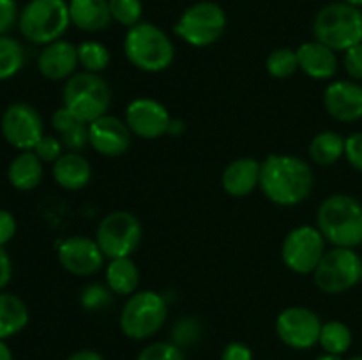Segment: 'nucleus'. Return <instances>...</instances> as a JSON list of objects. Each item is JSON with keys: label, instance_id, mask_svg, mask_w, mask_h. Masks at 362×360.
Masks as SVG:
<instances>
[{"label": "nucleus", "instance_id": "obj_1", "mask_svg": "<svg viewBox=\"0 0 362 360\" xmlns=\"http://www.w3.org/2000/svg\"><path fill=\"white\" fill-rule=\"evenodd\" d=\"M260 189L272 203L293 207L310 196L313 169L297 155L271 154L262 162Z\"/></svg>", "mask_w": 362, "mask_h": 360}, {"label": "nucleus", "instance_id": "obj_2", "mask_svg": "<svg viewBox=\"0 0 362 360\" xmlns=\"http://www.w3.org/2000/svg\"><path fill=\"white\" fill-rule=\"evenodd\" d=\"M317 228L334 247H354L362 244V203L350 194L325 198L317 212Z\"/></svg>", "mask_w": 362, "mask_h": 360}, {"label": "nucleus", "instance_id": "obj_3", "mask_svg": "<svg viewBox=\"0 0 362 360\" xmlns=\"http://www.w3.org/2000/svg\"><path fill=\"white\" fill-rule=\"evenodd\" d=\"M127 60L145 73H161L168 69L175 56V48L165 30L148 21L131 27L124 37Z\"/></svg>", "mask_w": 362, "mask_h": 360}, {"label": "nucleus", "instance_id": "obj_4", "mask_svg": "<svg viewBox=\"0 0 362 360\" xmlns=\"http://www.w3.org/2000/svg\"><path fill=\"white\" fill-rule=\"evenodd\" d=\"M313 34L334 52H346L362 42V11L346 2L329 4L315 18Z\"/></svg>", "mask_w": 362, "mask_h": 360}, {"label": "nucleus", "instance_id": "obj_5", "mask_svg": "<svg viewBox=\"0 0 362 360\" xmlns=\"http://www.w3.org/2000/svg\"><path fill=\"white\" fill-rule=\"evenodd\" d=\"M64 106L81 122L90 124L106 115L112 102V88L98 73L73 74L62 90Z\"/></svg>", "mask_w": 362, "mask_h": 360}, {"label": "nucleus", "instance_id": "obj_6", "mask_svg": "<svg viewBox=\"0 0 362 360\" xmlns=\"http://www.w3.org/2000/svg\"><path fill=\"white\" fill-rule=\"evenodd\" d=\"M71 23L66 0H30L20 13V32L34 44H49L66 34Z\"/></svg>", "mask_w": 362, "mask_h": 360}, {"label": "nucleus", "instance_id": "obj_7", "mask_svg": "<svg viewBox=\"0 0 362 360\" xmlns=\"http://www.w3.org/2000/svg\"><path fill=\"white\" fill-rule=\"evenodd\" d=\"M168 318V304L159 293L144 289L126 300L120 311L119 325L126 337L144 341L161 330Z\"/></svg>", "mask_w": 362, "mask_h": 360}, {"label": "nucleus", "instance_id": "obj_8", "mask_svg": "<svg viewBox=\"0 0 362 360\" xmlns=\"http://www.w3.org/2000/svg\"><path fill=\"white\" fill-rule=\"evenodd\" d=\"M226 28V14L216 2H197L180 14L173 32L187 44L205 48L218 41Z\"/></svg>", "mask_w": 362, "mask_h": 360}, {"label": "nucleus", "instance_id": "obj_9", "mask_svg": "<svg viewBox=\"0 0 362 360\" xmlns=\"http://www.w3.org/2000/svg\"><path fill=\"white\" fill-rule=\"evenodd\" d=\"M362 260L359 254L349 247H332L325 251L324 258L313 272L315 284L327 295L349 292L361 282Z\"/></svg>", "mask_w": 362, "mask_h": 360}, {"label": "nucleus", "instance_id": "obj_10", "mask_svg": "<svg viewBox=\"0 0 362 360\" xmlns=\"http://www.w3.org/2000/svg\"><path fill=\"white\" fill-rule=\"evenodd\" d=\"M95 242L110 260L129 258L141 242L140 221L131 212H112L99 222L95 229Z\"/></svg>", "mask_w": 362, "mask_h": 360}, {"label": "nucleus", "instance_id": "obj_11", "mask_svg": "<svg viewBox=\"0 0 362 360\" xmlns=\"http://www.w3.org/2000/svg\"><path fill=\"white\" fill-rule=\"evenodd\" d=\"M325 242L327 240L315 226H297L283 240V263L296 274H311L324 258Z\"/></svg>", "mask_w": 362, "mask_h": 360}, {"label": "nucleus", "instance_id": "obj_12", "mask_svg": "<svg viewBox=\"0 0 362 360\" xmlns=\"http://www.w3.org/2000/svg\"><path fill=\"white\" fill-rule=\"evenodd\" d=\"M2 136L11 147L18 150H34L45 134H42V119L34 106L27 102H14L7 106L0 120Z\"/></svg>", "mask_w": 362, "mask_h": 360}, {"label": "nucleus", "instance_id": "obj_13", "mask_svg": "<svg viewBox=\"0 0 362 360\" xmlns=\"http://www.w3.org/2000/svg\"><path fill=\"white\" fill-rule=\"evenodd\" d=\"M322 320L308 307H286L276 320V334L288 348L310 349L320 341Z\"/></svg>", "mask_w": 362, "mask_h": 360}, {"label": "nucleus", "instance_id": "obj_14", "mask_svg": "<svg viewBox=\"0 0 362 360\" xmlns=\"http://www.w3.org/2000/svg\"><path fill=\"white\" fill-rule=\"evenodd\" d=\"M126 124L136 136L144 140H156L168 133L172 116L159 101L140 97L131 101L126 108Z\"/></svg>", "mask_w": 362, "mask_h": 360}, {"label": "nucleus", "instance_id": "obj_15", "mask_svg": "<svg viewBox=\"0 0 362 360\" xmlns=\"http://www.w3.org/2000/svg\"><path fill=\"white\" fill-rule=\"evenodd\" d=\"M59 261L69 274L92 275L99 272L105 265V254L98 246L95 239L74 235L64 240L59 246Z\"/></svg>", "mask_w": 362, "mask_h": 360}, {"label": "nucleus", "instance_id": "obj_16", "mask_svg": "<svg viewBox=\"0 0 362 360\" xmlns=\"http://www.w3.org/2000/svg\"><path fill=\"white\" fill-rule=\"evenodd\" d=\"M131 140L133 133L127 127L126 120H120L119 116L106 113L88 124V143L105 157H119L126 154L131 147Z\"/></svg>", "mask_w": 362, "mask_h": 360}, {"label": "nucleus", "instance_id": "obj_17", "mask_svg": "<svg viewBox=\"0 0 362 360\" xmlns=\"http://www.w3.org/2000/svg\"><path fill=\"white\" fill-rule=\"evenodd\" d=\"M324 106L334 120L357 122L362 119V87L356 81H332L324 92Z\"/></svg>", "mask_w": 362, "mask_h": 360}, {"label": "nucleus", "instance_id": "obj_18", "mask_svg": "<svg viewBox=\"0 0 362 360\" xmlns=\"http://www.w3.org/2000/svg\"><path fill=\"white\" fill-rule=\"evenodd\" d=\"M78 64H80L78 46L64 39L46 44L37 59L39 73L49 81L69 80L76 71Z\"/></svg>", "mask_w": 362, "mask_h": 360}, {"label": "nucleus", "instance_id": "obj_19", "mask_svg": "<svg viewBox=\"0 0 362 360\" xmlns=\"http://www.w3.org/2000/svg\"><path fill=\"white\" fill-rule=\"evenodd\" d=\"M262 162L253 157H240L230 162L221 176L223 189L233 198H244L260 187Z\"/></svg>", "mask_w": 362, "mask_h": 360}, {"label": "nucleus", "instance_id": "obj_20", "mask_svg": "<svg viewBox=\"0 0 362 360\" xmlns=\"http://www.w3.org/2000/svg\"><path fill=\"white\" fill-rule=\"evenodd\" d=\"M299 69L315 80H329L338 71V56L334 49L318 41L304 42L297 49Z\"/></svg>", "mask_w": 362, "mask_h": 360}, {"label": "nucleus", "instance_id": "obj_21", "mask_svg": "<svg viewBox=\"0 0 362 360\" xmlns=\"http://www.w3.org/2000/svg\"><path fill=\"white\" fill-rule=\"evenodd\" d=\"M53 179L62 189L80 191L90 182L92 169L87 159L78 152L62 154L53 162Z\"/></svg>", "mask_w": 362, "mask_h": 360}, {"label": "nucleus", "instance_id": "obj_22", "mask_svg": "<svg viewBox=\"0 0 362 360\" xmlns=\"http://www.w3.org/2000/svg\"><path fill=\"white\" fill-rule=\"evenodd\" d=\"M71 23L83 32H101L108 28L112 18L108 0H71Z\"/></svg>", "mask_w": 362, "mask_h": 360}, {"label": "nucleus", "instance_id": "obj_23", "mask_svg": "<svg viewBox=\"0 0 362 360\" xmlns=\"http://www.w3.org/2000/svg\"><path fill=\"white\" fill-rule=\"evenodd\" d=\"M7 179H9L11 186L18 191L35 189L42 180V161L34 150L20 152L11 161Z\"/></svg>", "mask_w": 362, "mask_h": 360}, {"label": "nucleus", "instance_id": "obj_24", "mask_svg": "<svg viewBox=\"0 0 362 360\" xmlns=\"http://www.w3.org/2000/svg\"><path fill=\"white\" fill-rule=\"evenodd\" d=\"M52 126L59 133L64 147L71 152H80L88 143V124L76 119L66 106L53 113Z\"/></svg>", "mask_w": 362, "mask_h": 360}, {"label": "nucleus", "instance_id": "obj_25", "mask_svg": "<svg viewBox=\"0 0 362 360\" xmlns=\"http://www.w3.org/2000/svg\"><path fill=\"white\" fill-rule=\"evenodd\" d=\"M106 282H108V288L117 295L131 296L136 293L138 284H140V270L131 256L110 260L106 267Z\"/></svg>", "mask_w": 362, "mask_h": 360}, {"label": "nucleus", "instance_id": "obj_26", "mask_svg": "<svg viewBox=\"0 0 362 360\" xmlns=\"http://www.w3.org/2000/svg\"><path fill=\"white\" fill-rule=\"evenodd\" d=\"M28 323V309L20 296L0 292V339L23 330Z\"/></svg>", "mask_w": 362, "mask_h": 360}, {"label": "nucleus", "instance_id": "obj_27", "mask_svg": "<svg viewBox=\"0 0 362 360\" xmlns=\"http://www.w3.org/2000/svg\"><path fill=\"white\" fill-rule=\"evenodd\" d=\"M345 155V138L334 131L318 133L310 143V157L318 166H332Z\"/></svg>", "mask_w": 362, "mask_h": 360}, {"label": "nucleus", "instance_id": "obj_28", "mask_svg": "<svg viewBox=\"0 0 362 360\" xmlns=\"http://www.w3.org/2000/svg\"><path fill=\"white\" fill-rule=\"evenodd\" d=\"M318 344L324 348L325 353L331 355H339L346 353L352 346V330L346 327L343 321L332 320L322 325L320 341Z\"/></svg>", "mask_w": 362, "mask_h": 360}, {"label": "nucleus", "instance_id": "obj_29", "mask_svg": "<svg viewBox=\"0 0 362 360\" xmlns=\"http://www.w3.org/2000/svg\"><path fill=\"white\" fill-rule=\"evenodd\" d=\"M25 64L23 46L9 35H0V81L9 80Z\"/></svg>", "mask_w": 362, "mask_h": 360}, {"label": "nucleus", "instance_id": "obj_30", "mask_svg": "<svg viewBox=\"0 0 362 360\" xmlns=\"http://www.w3.org/2000/svg\"><path fill=\"white\" fill-rule=\"evenodd\" d=\"M110 52L103 42L85 41L78 46V60L88 73H101L110 64Z\"/></svg>", "mask_w": 362, "mask_h": 360}, {"label": "nucleus", "instance_id": "obj_31", "mask_svg": "<svg viewBox=\"0 0 362 360\" xmlns=\"http://www.w3.org/2000/svg\"><path fill=\"white\" fill-rule=\"evenodd\" d=\"M269 74L274 78H290L297 69H299V60H297V52L290 48H278L267 56L265 60Z\"/></svg>", "mask_w": 362, "mask_h": 360}, {"label": "nucleus", "instance_id": "obj_32", "mask_svg": "<svg viewBox=\"0 0 362 360\" xmlns=\"http://www.w3.org/2000/svg\"><path fill=\"white\" fill-rule=\"evenodd\" d=\"M108 4L112 18L119 25L131 28L140 23L144 13L141 0H108Z\"/></svg>", "mask_w": 362, "mask_h": 360}, {"label": "nucleus", "instance_id": "obj_33", "mask_svg": "<svg viewBox=\"0 0 362 360\" xmlns=\"http://www.w3.org/2000/svg\"><path fill=\"white\" fill-rule=\"evenodd\" d=\"M136 360H184V355L173 342H152L141 349Z\"/></svg>", "mask_w": 362, "mask_h": 360}, {"label": "nucleus", "instance_id": "obj_34", "mask_svg": "<svg viewBox=\"0 0 362 360\" xmlns=\"http://www.w3.org/2000/svg\"><path fill=\"white\" fill-rule=\"evenodd\" d=\"M198 334H200V328H198L197 321L189 320V318L179 320V323L173 328V341H175L173 344H177L179 348L193 344L198 339Z\"/></svg>", "mask_w": 362, "mask_h": 360}, {"label": "nucleus", "instance_id": "obj_35", "mask_svg": "<svg viewBox=\"0 0 362 360\" xmlns=\"http://www.w3.org/2000/svg\"><path fill=\"white\" fill-rule=\"evenodd\" d=\"M62 141L55 136H42L34 147V152L42 162H55L62 155Z\"/></svg>", "mask_w": 362, "mask_h": 360}, {"label": "nucleus", "instance_id": "obj_36", "mask_svg": "<svg viewBox=\"0 0 362 360\" xmlns=\"http://www.w3.org/2000/svg\"><path fill=\"white\" fill-rule=\"evenodd\" d=\"M110 302V293L99 284H90L81 292V304L87 309H101Z\"/></svg>", "mask_w": 362, "mask_h": 360}, {"label": "nucleus", "instance_id": "obj_37", "mask_svg": "<svg viewBox=\"0 0 362 360\" xmlns=\"http://www.w3.org/2000/svg\"><path fill=\"white\" fill-rule=\"evenodd\" d=\"M345 157L352 168L362 173V133H354L345 138Z\"/></svg>", "mask_w": 362, "mask_h": 360}, {"label": "nucleus", "instance_id": "obj_38", "mask_svg": "<svg viewBox=\"0 0 362 360\" xmlns=\"http://www.w3.org/2000/svg\"><path fill=\"white\" fill-rule=\"evenodd\" d=\"M20 20L18 6L14 0H0V35H6Z\"/></svg>", "mask_w": 362, "mask_h": 360}, {"label": "nucleus", "instance_id": "obj_39", "mask_svg": "<svg viewBox=\"0 0 362 360\" xmlns=\"http://www.w3.org/2000/svg\"><path fill=\"white\" fill-rule=\"evenodd\" d=\"M345 71L354 78V80H362V42L361 44L352 46L345 52Z\"/></svg>", "mask_w": 362, "mask_h": 360}, {"label": "nucleus", "instance_id": "obj_40", "mask_svg": "<svg viewBox=\"0 0 362 360\" xmlns=\"http://www.w3.org/2000/svg\"><path fill=\"white\" fill-rule=\"evenodd\" d=\"M221 360H255L253 349L247 344L239 341H233L225 346L221 353Z\"/></svg>", "mask_w": 362, "mask_h": 360}, {"label": "nucleus", "instance_id": "obj_41", "mask_svg": "<svg viewBox=\"0 0 362 360\" xmlns=\"http://www.w3.org/2000/svg\"><path fill=\"white\" fill-rule=\"evenodd\" d=\"M16 235V219L11 212L0 208V246H6Z\"/></svg>", "mask_w": 362, "mask_h": 360}, {"label": "nucleus", "instance_id": "obj_42", "mask_svg": "<svg viewBox=\"0 0 362 360\" xmlns=\"http://www.w3.org/2000/svg\"><path fill=\"white\" fill-rule=\"evenodd\" d=\"M13 275V265H11L9 254L6 253L4 246H0V289L6 288Z\"/></svg>", "mask_w": 362, "mask_h": 360}, {"label": "nucleus", "instance_id": "obj_43", "mask_svg": "<svg viewBox=\"0 0 362 360\" xmlns=\"http://www.w3.org/2000/svg\"><path fill=\"white\" fill-rule=\"evenodd\" d=\"M67 360H105L101 353L94 352V349H78Z\"/></svg>", "mask_w": 362, "mask_h": 360}, {"label": "nucleus", "instance_id": "obj_44", "mask_svg": "<svg viewBox=\"0 0 362 360\" xmlns=\"http://www.w3.org/2000/svg\"><path fill=\"white\" fill-rule=\"evenodd\" d=\"M0 360H13V353H11L9 346L6 344L4 339H0Z\"/></svg>", "mask_w": 362, "mask_h": 360}, {"label": "nucleus", "instance_id": "obj_45", "mask_svg": "<svg viewBox=\"0 0 362 360\" xmlns=\"http://www.w3.org/2000/svg\"><path fill=\"white\" fill-rule=\"evenodd\" d=\"M313 360H343V359L339 355H331V353H324V355L317 356V359H313Z\"/></svg>", "mask_w": 362, "mask_h": 360}, {"label": "nucleus", "instance_id": "obj_46", "mask_svg": "<svg viewBox=\"0 0 362 360\" xmlns=\"http://www.w3.org/2000/svg\"><path fill=\"white\" fill-rule=\"evenodd\" d=\"M343 2H346V4H350V6H356V7H362V0H343Z\"/></svg>", "mask_w": 362, "mask_h": 360}, {"label": "nucleus", "instance_id": "obj_47", "mask_svg": "<svg viewBox=\"0 0 362 360\" xmlns=\"http://www.w3.org/2000/svg\"><path fill=\"white\" fill-rule=\"evenodd\" d=\"M349 360H362V355H356V356H352V359H349Z\"/></svg>", "mask_w": 362, "mask_h": 360}, {"label": "nucleus", "instance_id": "obj_48", "mask_svg": "<svg viewBox=\"0 0 362 360\" xmlns=\"http://www.w3.org/2000/svg\"><path fill=\"white\" fill-rule=\"evenodd\" d=\"M361 282H362V272H361Z\"/></svg>", "mask_w": 362, "mask_h": 360}]
</instances>
